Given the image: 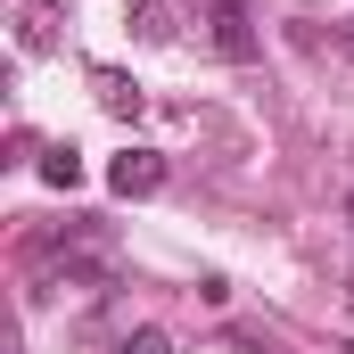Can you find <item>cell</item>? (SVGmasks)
I'll use <instances>...</instances> for the list:
<instances>
[{"mask_svg": "<svg viewBox=\"0 0 354 354\" xmlns=\"http://www.w3.org/2000/svg\"><path fill=\"white\" fill-rule=\"evenodd\" d=\"M41 181H50V189H75V181H83V157H75L66 140H58V149H41Z\"/></svg>", "mask_w": 354, "mask_h": 354, "instance_id": "8992f818", "label": "cell"}, {"mask_svg": "<svg viewBox=\"0 0 354 354\" xmlns=\"http://www.w3.org/2000/svg\"><path fill=\"white\" fill-rule=\"evenodd\" d=\"M346 58H354V33H346Z\"/></svg>", "mask_w": 354, "mask_h": 354, "instance_id": "ba28073f", "label": "cell"}, {"mask_svg": "<svg viewBox=\"0 0 354 354\" xmlns=\"http://www.w3.org/2000/svg\"><path fill=\"white\" fill-rule=\"evenodd\" d=\"M33 264H41V288L33 297H50V288H107L115 280V239H107V223H66V231H41L33 239Z\"/></svg>", "mask_w": 354, "mask_h": 354, "instance_id": "6da1fadb", "label": "cell"}, {"mask_svg": "<svg viewBox=\"0 0 354 354\" xmlns=\"http://www.w3.org/2000/svg\"><path fill=\"white\" fill-rule=\"evenodd\" d=\"M91 91H99V107H107V115H140V83H132V75L91 66Z\"/></svg>", "mask_w": 354, "mask_h": 354, "instance_id": "277c9868", "label": "cell"}, {"mask_svg": "<svg viewBox=\"0 0 354 354\" xmlns=\"http://www.w3.org/2000/svg\"><path fill=\"white\" fill-rule=\"evenodd\" d=\"M132 33L149 41V50H165L181 25H174V0H132Z\"/></svg>", "mask_w": 354, "mask_h": 354, "instance_id": "5b68a950", "label": "cell"}, {"mask_svg": "<svg viewBox=\"0 0 354 354\" xmlns=\"http://www.w3.org/2000/svg\"><path fill=\"white\" fill-rule=\"evenodd\" d=\"M206 25H214V50H223V58H239V66L256 58V33H248V0H214V17H206Z\"/></svg>", "mask_w": 354, "mask_h": 354, "instance_id": "3957f363", "label": "cell"}, {"mask_svg": "<svg viewBox=\"0 0 354 354\" xmlns=\"http://www.w3.org/2000/svg\"><path fill=\"white\" fill-rule=\"evenodd\" d=\"M165 174H174V165H165L157 149H124V157L107 165V189H115V198H157Z\"/></svg>", "mask_w": 354, "mask_h": 354, "instance_id": "7a4b0ae2", "label": "cell"}, {"mask_svg": "<svg viewBox=\"0 0 354 354\" xmlns=\"http://www.w3.org/2000/svg\"><path fill=\"white\" fill-rule=\"evenodd\" d=\"M115 354H174V338H165V330H132Z\"/></svg>", "mask_w": 354, "mask_h": 354, "instance_id": "52a82bcc", "label": "cell"}, {"mask_svg": "<svg viewBox=\"0 0 354 354\" xmlns=\"http://www.w3.org/2000/svg\"><path fill=\"white\" fill-rule=\"evenodd\" d=\"M346 354H354V338H346Z\"/></svg>", "mask_w": 354, "mask_h": 354, "instance_id": "9c48e42d", "label": "cell"}]
</instances>
